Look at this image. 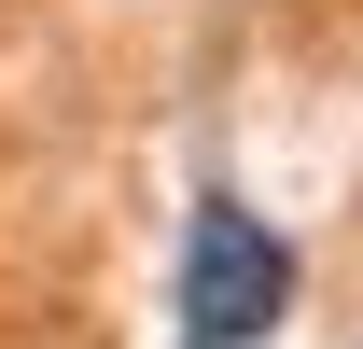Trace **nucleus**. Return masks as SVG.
Returning a JSON list of instances; mask_svg holds the SVG:
<instances>
[{"instance_id": "obj_1", "label": "nucleus", "mask_w": 363, "mask_h": 349, "mask_svg": "<svg viewBox=\"0 0 363 349\" xmlns=\"http://www.w3.org/2000/svg\"><path fill=\"white\" fill-rule=\"evenodd\" d=\"M279 307H294V238H279L266 210L210 196L196 238H182V336L196 349H266Z\"/></svg>"}]
</instances>
